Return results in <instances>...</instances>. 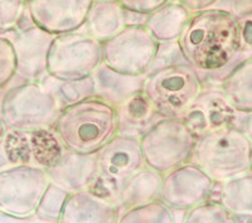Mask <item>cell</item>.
Returning <instances> with one entry per match:
<instances>
[{
	"instance_id": "obj_1",
	"label": "cell",
	"mask_w": 252,
	"mask_h": 223,
	"mask_svg": "<svg viewBox=\"0 0 252 223\" xmlns=\"http://www.w3.org/2000/svg\"><path fill=\"white\" fill-rule=\"evenodd\" d=\"M178 43L204 87H220L237 64L252 57L241 48L237 18L216 8L193 13Z\"/></svg>"
},
{
	"instance_id": "obj_2",
	"label": "cell",
	"mask_w": 252,
	"mask_h": 223,
	"mask_svg": "<svg viewBox=\"0 0 252 223\" xmlns=\"http://www.w3.org/2000/svg\"><path fill=\"white\" fill-rule=\"evenodd\" d=\"M52 130L68 152L96 154L118 135L116 111L100 98H86L64 106Z\"/></svg>"
},
{
	"instance_id": "obj_3",
	"label": "cell",
	"mask_w": 252,
	"mask_h": 223,
	"mask_svg": "<svg viewBox=\"0 0 252 223\" xmlns=\"http://www.w3.org/2000/svg\"><path fill=\"white\" fill-rule=\"evenodd\" d=\"M252 141L237 127L209 131L197 139L192 161L215 183L250 172Z\"/></svg>"
},
{
	"instance_id": "obj_4",
	"label": "cell",
	"mask_w": 252,
	"mask_h": 223,
	"mask_svg": "<svg viewBox=\"0 0 252 223\" xmlns=\"http://www.w3.org/2000/svg\"><path fill=\"white\" fill-rule=\"evenodd\" d=\"M203 89L198 72L182 63L148 72L143 94L161 118L183 119Z\"/></svg>"
},
{
	"instance_id": "obj_5",
	"label": "cell",
	"mask_w": 252,
	"mask_h": 223,
	"mask_svg": "<svg viewBox=\"0 0 252 223\" xmlns=\"http://www.w3.org/2000/svg\"><path fill=\"white\" fill-rule=\"evenodd\" d=\"M62 109L56 95L42 83L22 80L6 94L0 120L8 130L31 132L53 129Z\"/></svg>"
},
{
	"instance_id": "obj_6",
	"label": "cell",
	"mask_w": 252,
	"mask_h": 223,
	"mask_svg": "<svg viewBox=\"0 0 252 223\" xmlns=\"http://www.w3.org/2000/svg\"><path fill=\"white\" fill-rule=\"evenodd\" d=\"M139 140L145 165L164 177L192 161L197 137L183 119H163Z\"/></svg>"
},
{
	"instance_id": "obj_7",
	"label": "cell",
	"mask_w": 252,
	"mask_h": 223,
	"mask_svg": "<svg viewBox=\"0 0 252 223\" xmlns=\"http://www.w3.org/2000/svg\"><path fill=\"white\" fill-rule=\"evenodd\" d=\"M96 155L98 177L90 191L118 204L126 182L145 166L140 140L118 134Z\"/></svg>"
},
{
	"instance_id": "obj_8",
	"label": "cell",
	"mask_w": 252,
	"mask_h": 223,
	"mask_svg": "<svg viewBox=\"0 0 252 223\" xmlns=\"http://www.w3.org/2000/svg\"><path fill=\"white\" fill-rule=\"evenodd\" d=\"M102 64V43L83 29L56 35L47 57V73L57 80L90 77Z\"/></svg>"
},
{
	"instance_id": "obj_9",
	"label": "cell",
	"mask_w": 252,
	"mask_h": 223,
	"mask_svg": "<svg viewBox=\"0 0 252 223\" xmlns=\"http://www.w3.org/2000/svg\"><path fill=\"white\" fill-rule=\"evenodd\" d=\"M158 46L145 26H126L102 42V63L121 73L144 76L152 69Z\"/></svg>"
},
{
	"instance_id": "obj_10",
	"label": "cell",
	"mask_w": 252,
	"mask_h": 223,
	"mask_svg": "<svg viewBox=\"0 0 252 223\" xmlns=\"http://www.w3.org/2000/svg\"><path fill=\"white\" fill-rule=\"evenodd\" d=\"M49 183L47 170L34 165L0 170V212L19 218L33 216Z\"/></svg>"
},
{
	"instance_id": "obj_11",
	"label": "cell",
	"mask_w": 252,
	"mask_h": 223,
	"mask_svg": "<svg viewBox=\"0 0 252 223\" xmlns=\"http://www.w3.org/2000/svg\"><path fill=\"white\" fill-rule=\"evenodd\" d=\"M246 115L238 112L228 102L220 87H204L183 116V121L198 139L207 132L223 127L242 130Z\"/></svg>"
},
{
	"instance_id": "obj_12",
	"label": "cell",
	"mask_w": 252,
	"mask_h": 223,
	"mask_svg": "<svg viewBox=\"0 0 252 223\" xmlns=\"http://www.w3.org/2000/svg\"><path fill=\"white\" fill-rule=\"evenodd\" d=\"M215 187L201 168L188 163L164 175L159 200L170 209L188 211L211 199Z\"/></svg>"
},
{
	"instance_id": "obj_13",
	"label": "cell",
	"mask_w": 252,
	"mask_h": 223,
	"mask_svg": "<svg viewBox=\"0 0 252 223\" xmlns=\"http://www.w3.org/2000/svg\"><path fill=\"white\" fill-rule=\"evenodd\" d=\"M14 49L17 77L23 81L39 82L47 76V57L56 35L32 26L26 29L13 28L0 33Z\"/></svg>"
},
{
	"instance_id": "obj_14",
	"label": "cell",
	"mask_w": 252,
	"mask_h": 223,
	"mask_svg": "<svg viewBox=\"0 0 252 223\" xmlns=\"http://www.w3.org/2000/svg\"><path fill=\"white\" fill-rule=\"evenodd\" d=\"M92 0H28L33 23L49 34L60 35L83 29Z\"/></svg>"
},
{
	"instance_id": "obj_15",
	"label": "cell",
	"mask_w": 252,
	"mask_h": 223,
	"mask_svg": "<svg viewBox=\"0 0 252 223\" xmlns=\"http://www.w3.org/2000/svg\"><path fill=\"white\" fill-rule=\"evenodd\" d=\"M51 183L69 194L89 191L97 180V155L80 154L66 150L55 166L47 170Z\"/></svg>"
},
{
	"instance_id": "obj_16",
	"label": "cell",
	"mask_w": 252,
	"mask_h": 223,
	"mask_svg": "<svg viewBox=\"0 0 252 223\" xmlns=\"http://www.w3.org/2000/svg\"><path fill=\"white\" fill-rule=\"evenodd\" d=\"M120 207L91 191L72 193L58 223H118Z\"/></svg>"
},
{
	"instance_id": "obj_17",
	"label": "cell",
	"mask_w": 252,
	"mask_h": 223,
	"mask_svg": "<svg viewBox=\"0 0 252 223\" xmlns=\"http://www.w3.org/2000/svg\"><path fill=\"white\" fill-rule=\"evenodd\" d=\"M118 134L123 136L140 139L164 118L158 114L143 91L115 107Z\"/></svg>"
},
{
	"instance_id": "obj_18",
	"label": "cell",
	"mask_w": 252,
	"mask_h": 223,
	"mask_svg": "<svg viewBox=\"0 0 252 223\" xmlns=\"http://www.w3.org/2000/svg\"><path fill=\"white\" fill-rule=\"evenodd\" d=\"M92 80H94V97L116 107L135 94L143 91L145 74L134 76V74L121 73L102 63L94 72Z\"/></svg>"
},
{
	"instance_id": "obj_19",
	"label": "cell",
	"mask_w": 252,
	"mask_h": 223,
	"mask_svg": "<svg viewBox=\"0 0 252 223\" xmlns=\"http://www.w3.org/2000/svg\"><path fill=\"white\" fill-rule=\"evenodd\" d=\"M190 17L192 13L188 9L175 0H169L148 15L145 27L159 43L175 42L183 33Z\"/></svg>"
},
{
	"instance_id": "obj_20",
	"label": "cell",
	"mask_w": 252,
	"mask_h": 223,
	"mask_svg": "<svg viewBox=\"0 0 252 223\" xmlns=\"http://www.w3.org/2000/svg\"><path fill=\"white\" fill-rule=\"evenodd\" d=\"M161 186L163 175L145 165L123 187L119 195L118 206L126 211L158 200L160 197Z\"/></svg>"
},
{
	"instance_id": "obj_21",
	"label": "cell",
	"mask_w": 252,
	"mask_h": 223,
	"mask_svg": "<svg viewBox=\"0 0 252 223\" xmlns=\"http://www.w3.org/2000/svg\"><path fill=\"white\" fill-rule=\"evenodd\" d=\"M124 27V9L116 0H107L92 3L83 31L102 43L118 34Z\"/></svg>"
},
{
	"instance_id": "obj_22",
	"label": "cell",
	"mask_w": 252,
	"mask_h": 223,
	"mask_svg": "<svg viewBox=\"0 0 252 223\" xmlns=\"http://www.w3.org/2000/svg\"><path fill=\"white\" fill-rule=\"evenodd\" d=\"M220 89L238 112H252V57L229 72Z\"/></svg>"
},
{
	"instance_id": "obj_23",
	"label": "cell",
	"mask_w": 252,
	"mask_h": 223,
	"mask_svg": "<svg viewBox=\"0 0 252 223\" xmlns=\"http://www.w3.org/2000/svg\"><path fill=\"white\" fill-rule=\"evenodd\" d=\"M220 202L233 216L252 217V173L220 183Z\"/></svg>"
},
{
	"instance_id": "obj_24",
	"label": "cell",
	"mask_w": 252,
	"mask_h": 223,
	"mask_svg": "<svg viewBox=\"0 0 252 223\" xmlns=\"http://www.w3.org/2000/svg\"><path fill=\"white\" fill-rule=\"evenodd\" d=\"M32 164L44 170L55 166L60 161L66 149L52 129L35 130L29 132Z\"/></svg>"
},
{
	"instance_id": "obj_25",
	"label": "cell",
	"mask_w": 252,
	"mask_h": 223,
	"mask_svg": "<svg viewBox=\"0 0 252 223\" xmlns=\"http://www.w3.org/2000/svg\"><path fill=\"white\" fill-rule=\"evenodd\" d=\"M47 90L56 95L63 107L80 102L86 98L94 97V87L92 76L80 80H57L47 74L46 77L39 81Z\"/></svg>"
},
{
	"instance_id": "obj_26",
	"label": "cell",
	"mask_w": 252,
	"mask_h": 223,
	"mask_svg": "<svg viewBox=\"0 0 252 223\" xmlns=\"http://www.w3.org/2000/svg\"><path fill=\"white\" fill-rule=\"evenodd\" d=\"M0 149L8 168L15 165H33L29 132L6 129L4 136L0 139Z\"/></svg>"
},
{
	"instance_id": "obj_27",
	"label": "cell",
	"mask_w": 252,
	"mask_h": 223,
	"mask_svg": "<svg viewBox=\"0 0 252 223\" xmlns=\"http://www.w3.org/2000/svg\"><path fill=\"white\" fill-rule=\"evenodd\" d=\"M118 223H175V221L169 207L158 199L126 209L119 217Z\"/></svg>"
},
{
	"instance_id": "obj_28",
	"label": "cell",
	"mask_w": 252,
	"mask_h": 223,
	"mask_svg": "<svg viewBox=\"0 0 252 223\" xmlns=\"http://www.w3.org/2000/svg\"><path fill=\"white\" fill-rule=\"evenodd\" d=\"M183 223H237V221L220 200L209 199L188 209Z\"/></svg>"
},
{
	"instance_id": "obj_29",
	"label": "cell",
	"mask_w": 252,
	"mask_h": 223,
	"mask_svg": "<svg viewBox=\"0 0 252 223\" xmlns=\"http://www.w3.org/2000/svg\"><path fill=\"white\" fill-rule=\"evenodd\" d=\"M69 193L53 183H49L43 197L40 199L34 215L44 223H58L62 209Z\"/></svg>"
},
{
	"instance_id": "obj_30",
	"label": "cell",
	"mask_w": 252,
	"mask_h": 223,
	"mask_svg": "<svg viewBox=\"0 0 252 223\" xmlns=\"http://www.w3.org/2000/svg\"><path fill=\"white\" fill-rule=\"evenodd\" d=\"M17 76L14 49L8 39L0 37V87L6 86Z\"/></svg>"
},
{
	"instance_id": "obj_31",
	"label": "cell",
	"mask_w": 252,
	"mask_h": 223,
	"mask_svg": "<svg viewBox=\"0 0 252 223\" xmlns=\"http://www.w3.org/2000/svg\"><path fill=\"white\" fill-rule=\"evenodd\" d=\"M26 9L23 0H0V33L15 28Z\"/></svg>"
},
{
	"instance_id": "obj_32",
	"label": "cell",
	"mask_w": 252,
	"mask_h": 223,
	"mask_svg": "<svg viewBox=\"0 0 252 223\" xmlns=\"http://www.w3.org/2000/svg\"><path fill=\"white\" fill-rule=\"evenodd\" d=\"M182 63L187 62L183 53H182V49L179 47L178 40H175V42L159 43L157 56H155V60L153 62V66L150 71L157 68H163V67L174 66V64H182Z\"/></svg>"
},
{
	"instance_id": "obj_33",
	"label": "cell",
	"mask_w": 252,
	"mask_h": 223,
	"mask_svg": "<svg viewBox=\"0 0 252 223\" xmlns=\"http://www.w3.org/2000/svg\"><path fill=\"white\" fill-rule=\"evenodd\" d=\"M116 1L125 10L149 15L150 13L155 12L158 8L168 3L169 0H116Z\"/></svg>"
},
{
	"instance_id": "obj_34",
	"label": "cell",
	"mask_w": 252,
	"mask_h": 223,
	"mask_svg": "<svg viewBox=\"0 0 252 223\" xmlns=\"http://www.w3.org/2000/svg\"><path fill=\"white\" fill-rule=\"evenodd\" d=\"M240 27L241 48L252 52V14L237 18Z\"/></svg>"
},
{
	"instance_id": "obj_35",
	"label": "cell",
	"mask_w": 252,
	"mask_h": 223,
	"mask_svg": "<svg viewBox=\"0 0 252 223\" xmlns=\"http://www.w3.org/2000/svg\"><path fill=\"white\" fill-rule=\"evenodd\" d=\"M175 1L182 4L184 8L188 9L189 12L193 14V13H198L202 12V10L213 8L218 0H175Z\"/></svg>"
},
{
	"instance_id": "obj_36",
	"label": "cell",
	"mask_w": 252,
	"mask_h": 223,
	"mask_svg": "<svg viewBox=\"0 0 252 223\" xmlns=\"http://www.w3.org/2000/svg\"><path fill=\"white\" fill-rule=\"evenodd\" d=\"M229 13L236 18L252 14V0H231Z\"/></svg>"
},
{
	"instance_id": "obj_37",
	"label": "cell",
	"mask_w": 252,
	"mask_h": 223,
	"mask_svg": "<svg viewBox=\"0 0 252 223\" xmlns=\"http://www.w3.org/2000/svg\"><path fill=\"white\" fill-rule=\"evenodd\" d=\"M124 15H125V26H145L148 15L140 14V13L130 12L124 9Z\"/></svg>"
},
{
	"instance_id": "obj_38",
	"label": "cell",
	"mask_w": 252,
	"mask_h": 223,
	"mask_svg": "<svg viewBox=\"0 0 252 223\" xmlns=\"http://www.w3.org/2000/svg\"><path fill=\"white\" fill-rule=\"evenodd\" d=\"M19 81H22V80H20L19 77H17V76H15L14 80H13L10 83H9V85H6V86H3V87H0V111H1V106H3L4 98H5V96H6V94H8V91L10 89H12L13 86H14L15 83L19 82Z\"/></svg>"
},
{
	"instance_id": "obj_39",
	"label": "cell",
	"mask_w": 252,
	"mask_h": 223,
	"mask_svg": "<svg viewBox=\"0 0 252 223\" xmlns=\"http://www.w3.org/2000/svg\"><path fill=\"white\" fill-rule=\"evenodd\" d=\"M242 131H244L245 134H246V136L252 141V112H250V114L246 115Z\"/></svg>"
},
{
	"instance_id": "obj_40",
	"label": "cell",
	"mask_w": 252,
	"mask_h": 223,
	"mask_svg": "<svg viewBox=\"0 0 252 223\" xmlns=\"http://www.w3.org/2000/svg\"><path fill=\"white\" fill-rule=\"evenodd\" d=\"M5 131H6V127H5V126H4L3 121L0 120V139H1V137L4 136V134H5Z\"/></svg>"
},
{
	"instance_id": "obj_41",
	"label": "cell",
	"mask_w": 252,
	"mask_h": 223,
	"mask_svg": "<svg viewBox=\"0 0 252 223\" xmlns=\"http://www.w3.org/2000/svg\"><path fill=\"white\" fill-rule=\"evenodd\" d=\"M250 172L252 173V150H251V168H250Z\"/></svg>"
},
{
	"instance_id": "obj_42",
	"label": "cell",
	"mask_w": 252,
	"mask_h": 223,
	"mask_svg": "<svg viewBox=\"0 0 252 223\" xmlns=\"http://www.w3.org/2000/svg\"><path fill=\"white\" fill-rule=\"evenodd\" d=\"M92 1H107V0H92Z\"/></svg>"
},
{
	"instance_id": "obj_43",
	"label": "cell",
	"mask_w": 252,
	"mask_h": 223,
	"mask_svg": "<svg viewBox=\"0 0 252 223\" xmlns=\"http://www.w3.org/2000/svg\"><path fill=\"white\" fill-rule=\"evenodd\" d=\"M247 223H252V217H251V220H250L249 222H247Z\"/></svg>"
},
{
	"instance_id": "obj_44",
	"label": "cell",
	"mask_w": 252,
	"mask_h": 223,
	"mask_svg": "<svg viewBox=\"0 0 252 223\" xmlns=\"http://www.w3.org/2000/svg\"><path fill=\"white\" fill-rule=\"evenodd\" d=\"M23 1H24V3H27V1H28V0H23Z\"/></svg>"
}]
</instances>
